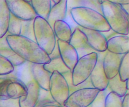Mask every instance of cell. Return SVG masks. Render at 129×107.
<instances>
[{
    "label": "cell",
    "instance_id": "1",
    "mask_svg": "<svg viewBox=\"0 0 129 107\" xmlns=\"http://www.w3.org/2000/svg\"><path fill=\"white\" fill-rule=\"evenodd\" d=\"M6 41L10 49L19 57L31 64H45L50 62L49 55L36 42L21 35H8Z\"/></svg>",
    "mask_w": 129,
    "mask_h": 107
},
{
    "label": "cell",
    "instance_id": "2",
    "mask_svg": "<svg viewBox=\"0 0 129 107\" xmlns=\"http://www.w3.org/2000/svg\"><path fill=\"white\" fill-rule=\"evenodd\" d=\"M70 14L78 26L100 32L110 30L104 16L98 11L86 7H75L70 10Z\"/></svg>",
    "mask_w": 129,
    "mask_h": 107
},
{
    "label": "cell",
    "instance_id": "3",
    "mask_svg": "<svg viewBox=\"0 0 129 107\" xmlns=\"http://www.w3.org/2000/svg\"><path fill=\"white\" fill-rule=\"evenodd\" d=\"M102 15L112 30L119 35L128 36L129 33L128 15L120 5L112 3L109 0H102Z\"/></svg>",
    "mask_w": 129,
    "mask_h": 107
},
{
    "label": "cell",
    "instance_id": "4",
    "mask_svg": "<svg viewBox=\"0 0 129 107\" xmlns=\"http://www.w3.org/2000/svg\"><path fill=\"white\" fill-rule=\"evenodd\" d=\"M34 31L37 44L48 55H50L56 43V38L52 28L46 20L36 16L34 19Z\"/></svg>",
    "mask_w": 129,
    "mask_h": 107
},
{
    "label": "cell",
    "instance_id": "5",
    "mask_svg": "<svg viewBox=\"0 0 129 107\" xmlns=\"http://www.w3.org/2000/svg\"><path fill=\"white\" fill-rule=\"evenodd\" d=\"M98 59V52H93L78 59L71 72L72 83L77 86L89 79Z\"/></svg>",
    "mask_w": 129,
    "mask_h": 107
},
{
    "label": "cell",
    "instance_id": "6",
    "mask_svg": "<svg viewBox=\"0 0 129 107\" xmlns=\"http://www.w3.org/2000/svg\"><path fill=\"white\" fill-rule=\"evenodd\" d=\"M49 93L57 104L64 107V103L70 94L69 88L65 78L57 71H54L51 74Z\"/></svg>",
    "mask_w": 129,
    "mask_h": 107
},
{
    "label": "cell",
    "instance_id": "7",
    "mask_svg": "<svg viewBox=\"0 0 129 107\" xmlns=\"http://www.w3.org/2000/svg\"><path fill=\"white\" fill-rule=\"evenodd\" d=\"M99 91L94 88L79 89L69 94L64 107H88L97 96Z\"/></svg>",
    "mask_w": 129,
    "mask_h": 107
},
{
    "label": "cell",
    "instance_id": "8",
    "mask_svg": "<svg viewBox=\"0 0 129 107\" xmlns=\"http://www.w3.org/2000/svg\"><path fill=\"white\" fill-rule=\"evenodd\" d=\"M6 3L10 13L21 21L34 20L37 16L30 4V1L6 0Z\"/></svg>",
    "mask_w": 129,
    "mask_h": 107
},
{
    "label": "cell",
    "instance_id": "9",
    "mask_svg": "<svg viewBox=\"0 0 129 107\" xmlns=\"http://www.w3.org/2000/svg\"><path fill=\"white\" fill-rule=\"evenodd\" d=\"M106 52V51H105ZM105 52H98V59L93 72L89 76L91 83L94 88L99 91H105L108 86V80L105 74L103 66V59Z\"/></svg>",
    "mask_w": 129,
    "mask_h": 107
},
{
    "label": "cell",
    "instance_id": "10",
    "mask_svg": "<svg viewBox=\"0 0 129 107\" xmlns=\"http://www.w3.org/2000/svg\"><path fill=\"white\" fill-rule=\"evenodd\" d=\"M59 48V55L66 66L72 72L78 62V55L76 49L69 42L56 39Z\"/></svg>",
    "mask_w": 129,
    "mask_h": 107
},
{
    "label": "cell",
    "instance_id": "11",
    "mask_svg": "<svg viewBox=\"0 0 129 107\" xmlns=\"http://www.w3.org/2000/svg\"><path fill=\"white\" fill-rule=\"evenodd\" d=\"M69 43L76 49L79 59L91 53L96 52L89 46L85 35L78 28V26L75 28L72 33Z\"/></svg>",
    "mask_w": 129,
    "mask_h": 107
},
{
    "label": "cell",
    "instance_id": "12",
    "mask_svg": "<svg viewBox=\"0 0 129 107\" xmlns=\"http://www.w3.org/2000/svg\"><path fill=\"white\" fill-rule=\"evenodd\" d=\"M85 35L89 46L96 52H103L107 50V40L102 32L78 26Z\"/></svg>",
    "mask_w": 129,
    "mask_h": 107
},
{
    "label": "cell",
    "instance_id": "13",
    "mask_svg": "<svg viewBox=\"0 0 129 107\" xmlns=\"http://www.w3.org/2000/svg\"><path fill=\"white\" fill-rule=\"evenodd\" d=\"M123 55L113 54L106 50L103 59V66L108 79H112L118 74V68Z\"/></svg>",
    "mask_w": 129,
    "mask_h": 107
},
{
    "label": "cell",
    "instance_id": "14",
    "mask_svg": "<svg viewBox=\"0 0 129 107\" xmlns=\"http://www.w3.org/2000/svg\"><path fill=\"white\" fill-rule=\"evenodd\" d=\"M107 50L118 55H124L129 52V38L119 35L107 40Z\"/></svg>",
    "mask_w": 129,
    "mask_h": 107
},
{
    "label": "cell",
    "instance_id": "15",
    "mask_svg": "<svg viewBox=\"0 0 129 107\" xmlns=\"http://www.w3.org/2000/svg\"><path fill=\"white\" fill-rule=\"evenodd\" d=\"M26 95L19 98V107H35L37 104L40 96V87L35 81L26 86Z\"/></svg>",
    "mask_w": 129,
    "mask_h": 107
},
{
    "label": "cell",
    "instance_id": "16",
    "mask_svg": "<svg viewBox=\"0 0 129 107\" xmlns=\"http://www.w3.org/2000/svg\"><path fill=\"white\" fill-rule=\"evenodd\" d=\"M44 64H31V74L34 80L40 89L49 91L51 73L47 71L43 67Z\"/></svg>",
    "mask_w": 129,
    "mask_h": 107
},
{
    "label": "cell",
    "instance_id": "17",
    "mask_svg": "<svg viewBox=\"0 0 129 107\" xmlns=\"http://www.w3.org/2000/svg\"><path fill=\"white\" fill-rule=\"evenodd\" d=\"M67 13V0H60L59 3L51 7L47 21L53 28L55 21L58 20L64 21Z\"/></svg>",
    "mask_w": 129,
    "mask_h": 107
},
{
    "label": "cell",
    "instance_id": "18",
    "mask_svg": "<svg viewBox=\"0 0 129 107\" xmlns=\"http://www.w3.org/2000/svg\"><path fill=\"white\" fill-rule=\"evenodd\" d=\"M14 71L18 81L25 86L34 81L31 74V63L25 61L23 64L14 67Z\"/></svg>",
    "mask_w": 129,
    "mask_h": 107
},
{
    "label": "cell",
    "instance_id": "19",
    "mask_svg": "<svg viewBox=\"0 0 129 107\" xmlns=\"http://www.w3.org/2000/svg\"><path fill=\"white\" fill-rule=\"evenodd\" d=\"M53 30L56 39L69 42L73 31L68 23L62 20L56 21L54 25Z\"/></svg>",
    "mask_w": 129,
    "mask_h": 107
},
{
    "label": "cell",
    "instance_id": "20",
    "mask_svg": "<svg viewBox=\"0 0 129 107\" xmlns=\"http://www.w3.org/2000/svg\"><path fill=\"white\" fill-rule=\"evenodd\" d=\"M6 94L9 98L17 99L26 95L27 89L26 86L18 81H13L6 87Z\"/></svg>",
    "mask_w": 129,
    "mask_h": 107
},
{
    "label": "cell",
    "instance_id": "21",
    "mask_svg": "<svg viewBox=\"0 0 129 107\" xmlns=\"http://www.w3.org/2000/svg\"><path fill=\"white\" fill-rule=\"evenodd\" d=\"M10 18V12L6 0H0V39L7 33Z\"/></svg>",
    "mask_w": 129,
    "mask_h": 107
},
{
    "label": "cell",
    "instance_id": "22",
    "mask_svg": "<svg viewBox=\"0 0 129 107\" xmlns=\"http://www.w3.org/2000/svg\"><path fill=\"white\" fill-rule=\"evenodd\" d=\"M30 4L37 16L47 20L51 9L50 0H31Z\"/></svg>",
    "mask_w": 129,
    "mask_h": 107
},
{
    "label": "cell",
    "instance_id": "23",
    "mask_svg": "<svg viewBox=\"0 0 129 107\" xmlns=\"http://www.w3.org/2000/svg\"><path fill=\"white\" fill-rule=\"evenodd\" d=\"M108 88L110 89V92L115 93L121 98H123L128 91L126 88L125 81H122L118 74L108 80Z\"/></svg>",
    "mask_w": 129,
    "mask_h": 107
},
{
    "label": "cell",
    "instance_id": "24",
    "mask_svg": "<svg viewBox=\"0 0 129 107\" xmlns=\"http://www.w3.org/2000/svg\"><path fill=\"white\" fill-rule=\"evenodd\" d=\"M72 3H69L67 1V8L71 10L73 8L75 7H86L88 8L93 9L95 11H98L102 15V0H84V1H69Z\"/></svg>",
    "mask_w": 129,
    "mask_h": 107
},
{
    "label": "cell",
    "instance_id": "25",
    "mask_svg": "<svg viewBox=\"0 0 129 107\" xmlns=\"http://www.w3.org/2000/svg\"><path fill=\"white\" fill-rule=\"evenodd\" d=\"M44 69L50 73H52L54 71H57L62 75L65 73L71 71L68 67L65 65L60 57L55 58L51 59L50 62L43 65Z\"/></svg>",
    "mask_w": 129,
    "mask_h": 107
},
{
    "label": "cell",
    "instance_id": "26",
    "mask_svg": "<svg viewBox=\"0 0 129 107\" xmlns=\"http://www.w3.org/2000/svg\"><path fill=\"white\" fill-rule=\"evenodd\" d=\"M0 55L7 59L14 67L21 65L25 62V60L19 57L16 53L14 52L10 49L9 45L7 47H0Z\"/></svg>",
    "mask_w": 129,
    "mask_h": 107
},
{
    "label": "cell",
    "instance_id": "27",
    "mask_svg": "<svg viewBox=\"0 0 129 107\" xmlns=\"http://www.w3.org/2000/svg\"><path fill=\"white\" fill-rule=\"evenodd\" d=\"M118 74L122 81L125 82L129 79V52L122 56Z\"/></svg>",
    "mask_w": 129,
    "mask_h": 107
},
{
    "label": "cell",
    "instance_id": "28",
    "mask_svg": "<svg viewBox=\"0 0 129 107\" xmlns=\"http://www.w3.org/2000/svg\"><path fill=\"white\" fill-rule=\"evenodd\" d=\"M34 20L22 21L20 35L35 42L34 31Z\"/></svg>",
    "mask_w": 129,
    "mask_h": 107
},
{
    "label": "cell",
    "instance_id": "29",
    "mask_svg": "<svg viewBox=\"0 0 129 107\" xmlns=\"http://www.w3.org/2000/svg\"><path fill=\"white\" fill-rule=\"evenodd\" d=\"M21 22L22 21L14 16L10 13V18L9 21L8 33L10 35H20L21 31Z\"/></svg>",
    "mask_w": 129,
    "mask_h": 107
},
{
    "label": "cell",
    "instance_id": "30",
    "mask_svg": "<svg viewBox=\"0 0 129 107\" xmlns=\"http://www.w3.org/2000/svg\"><path fill=\"white\" fill-rule=\"evenodd\" d=\"M122 98L113 92H110L105 98V107H122Z\"/></svg>",
    "mask_w": 129,
    "mask_h": 107
},
{
    "label": "cell",
    "instance_id": "31",
    "mask_svg": "<svg viewBox=\"0 0 129 107\" xmlns=\"http://www.w3.org/2000/svg\"><path fill=\"white\" fill-rule=\"evenodd\" d=\"M109 93L107 92V88L105 91H99L94 101L88 107H105L106 96Z\"/></svg>",
    "mask_w": 129,
    "mask_h": 107
},
{
    "label": "cell",
    "instance_id": "32",
    "mask_svg": "<svg viewBox=\"0 0 129 107\" xmlns=\"http://www.w3.org/2000/svg\"><path fill=\"white\" fill-rule=\"evenodd\" d=\"M13 70V65L4 57L0 55V76L8 74Z\"/></svg>",
    "mask_w": 129,
    "mask_h": 107
},
{
    "label": "cell",
    "instance_id": "33",
    "mask_svg": "<svg viewBox=\"0 0 129 107\" xmlns=\"http://www.w3.org/2000/svg\"><path fill=\"white\" fill-rule=\"evenodd\" d=\"M0 107H19V99H0Z\"/></svg>",
    "mask_w": 129,
    "mask_h": 107
},
{
    "label": "cell",
    "instance_id": "34",
    "mask_svg": "<svg viewBox=\"0 0 129 107\" xmlns=\"http://www.w3.org/2000/svg\"><path fill=\"white\" fill-rule=\"evenodd\" d=\"M49 58L51 59H55V58H57L60 57V55H59V48H58V45H57V43H55V47H54V50L52 52L51 54L50 55H49Z\"/></svg>",
    "mask_w": 129,
    "mask_h": 107
},
{
    "label": "cell",
    "instance_id": "35",
    "mask_svg": "<svg viewBox=\"0 0 129 107\" xmlns=\"http://www.w3.org/2000/svg\"><path fill=\"white\" fill-rule=\"evenodd\" d=\"M102 33H103V35H104L105 37L106 38L107 40H108L109 39H110L111 38L113 37L119 35V34L115 33V31H113V30H111V29L108 31H105V32H102Z\"/></svg>",
    "mask_w": 129,
    "mask_h": 107
},
{
    "label": "cell",
    "instance_id": "36",
    "mask_svg": "<svg viewBox=\"0 0 129 107\" xmlns=\"http://www.w3.org/2000/svg\"><path fill=\"white\" fill-rule=\"evenodd\" d=\"M122 107H129V93L128 91L122 99Z\"/></svg>",
    "mask_w": 129,
    "mask_h": 107
},
{
    "label": "cell",
    "instance_id": "37",
    "mask_svg": "<svg viewBox=\"0 0 129 107\" xmlns=\"http://www.w3.org/2000/svg\"><path fill=\"white\" fill-rule=\"evenodd\" d=\"M8 35H10V34L7 32V33H6L3 37L0 39V47L8 46V44L7 41H6V37H7Z\"/></svg>",
    "mask_w": 129,
    "mask_h": 107
},
{
    "label": "cell",
    "instance_id": "38",
    "mask_svg": "<svg viewBox=\"0 0 129 107\" xmlns=\"http://www.w3.org/2000/svg\"><path fill=\"white\" fill-rule=\"evenodd\" d=\"M110 2L112 3L116 4V5H126V4H129L128 0H109Z\"/></svg>",
    "mask_w": 129,
    "mask_h": 107
},
{
    "label": "cell",
    "instance_id": "39",
    "mask_svg": "<svg viewBox=\"0 0 129 107\" xmlns=\"http://www.w3.org/2000/svg\"><path fill=\"white\" fill-rule=\"evenodd\" d=\"M121 8L125 11L126 14L127 15H128V12H129V4H126V5H120Z\"/></svg>",
    "mask_w": 129,
    "mask_h": 107
},
{
    "label": "cell",
    "instance_id": "40",
    "mask_svg": "<svg viewBox=\"0 0 129 107\" xmlns=\"http://www.w3.org/2000/svg\"><path fill=\"white\" fill-rule=\"evenodd\" d=\"M42 107H62L59 106L58 104H47L42 106Z\"/></svg>",
    "mask_w": 129,
    "mask_h": 107
},
{
    "label": "cell",
    "instance_id": "41",
    "mask_svg": "<svg viewBox=\"0 0 129 107\" xmlns=\"http://www.w3.org/2000/svg\"><path fill=\"white\" fill-rule=\"evenodd\" d=\"M128 79H127V80L125 81L126 88H127V90H128V89H129V80H128Z\"/></svg>",
    "mask_w": 129,
    "mask_h": 107
},
{
    "label": "cell",
    "instance_id": "42",
    "mask_svg": "<svg viewBox=\"0 0 129 107\" xmlns=\"http://www.w3.org/2000/svg\"><path fill=\"white\" fill-rule=\"evenodd\" d=\"M60 0H53V1H54V3L55 5H57V4L59 3L60 2Z\"/></svg>",
    "mask_w": 129,
    "mask_h": 107
}]
</instances>
